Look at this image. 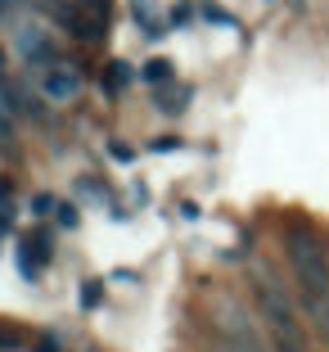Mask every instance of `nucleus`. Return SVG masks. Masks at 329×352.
<instances>
[{"label": "nucleus", "mask_w": 329, "mask_h": 352, "mask_svg": "<svg viewBox=\"0 0 329 352\" xmlns=\"http://www.w3.org/2000/svg\"><path fill=\"white\" fill-rule=\"evenodd\" d=\"M288 262H293V276H298L302 294H329V253L320 244V235L293 230L288 235Z\"/></svg>", "instance_id": "obj_1"}, {"label": "nucleus", "mask_w": 329, "mask_h": 352, "mask_svg": "<svg viewBox=\"0 0 329 352\" xmlns=\"http://www.w3.org/2000/svg\"><path fill=\"white\" fill-rule=\"evenodd\" d=\"M262 311H266L271 330H275L280 352H307V343H302V334H298V321H293V311H288V302L280 298L275 285H262Z\"/></svg>", "instance_id": "obj_2"}, {"label": "nucleus", "mask_w": 329, "mask_h": 352, "mask_svg": "<svg viewBox=\"0 0 329 352\" xmlns=\"http://www.w3.org/2000/svg\"><path fill=\"white\" fill-rule=\"evenodd\" d=\"M77 91H82V77L68 73V68H54V73L45 77V95H50V100H72Z\"/></svg>", "instance_id": "obj_3"}, {"label": "nucleus", "mask_w": 329, "mask_h": 352, "mask_svg": "<svg viewBox=\"0 0 329 352\" xmlns=\"http://www.w3.org/2000/svg\"><path fill=\"white\" fill-rule=\"evenodd\" d=\"M19 50H23V59H32V63H50L54 59V45L45 41L41 32H19Z\"/></svg>", "instance_id": "obj_4"}, {"label": "nucleus", "mask_w": 329, "mask_h": 352, "mask_svg": "<svg viewBox=\"0 0 329 352\" xmlns=\"http://www.w3.org/2000/svg\"><path fill=\"white\" fill-rule=\"evenodd\" d=\"M307 316L316 325V334L329 343V294H307Z\"/></svg>", "instance_id": "obj_5"}, {"label": "nucleus", "mask_w": 329, "mask_h": 352, "mask_svg": "<svg viewBox=\"0 0 329 352\" xmlns=\"http://www.w3.org/2000/svg\"><path fill=\"white\" fill-rule=\"evenodd\" d=\"M140 77H144V82H167V77H172V63H167V59H149L140 68Z\"/></svg>", "instance_id": "obj_6"}, {"label": "nucleus", "mask_w": 329, "mask_h": 352, "mask_svg": "<svg viewBox=\"0 0 329 352\" xmlns=\"http://www.w3.org/2000/svg\"><path fill=\"white\" fill-rule=\"evenodd\" d=\"M100 302H104V285H100V280H86V285H82V307L91 311V307H100Z\"/></svg>", "instance_id": "obj_7"}, {"label": "nucleus", "mask_w": 329, "mask_h": 352, "mask_svg": "<svg viewBox=\"0 0 329 352\" xmlns=\"http://www.w3.org/2000/svg\"><path fill=\"white\" fill-rule=\"evenodd\" d=\"M23 348V339L14 330H5V325H0V352H19Z\"/></svg>", "instance_id": "obj_8"}, {"label": "nucleus", "mask_w": 329, "mask_h": 352, "mask_svg": "<svg viewBox=\"0 0 329 352\" xmlns=\"http://www.w3.org/2000/svg\"><path fill=\"white\" fill-rule=\"evenodd\" d=\"M77 221H82V212H77V208H72V204H59V226H77Z\"/></svg>", "instance_id": "obj_9"}, {"label": "nucleus", "mask_w": 329, "mask_h": 352, "mask_svg": "<svg viewBox=\"0 0 329 352\" xmlns=\"http://www.w3.org/2000/svg\"><path fill=\"white\" fill-rule=\"evenodd\" d=\"M32 208H36V217H45V212L54 208V199L50 195H36V199H32Z\"/></svg>", "instance_id": "obj_10"}, {"label": "nucleus", "mask_w": 329, "mask_h": 352, "mask_svg": "<svg viewBox=\"0 0 329 352\" xmlns=\"http://www.w3.org/2000/svg\"><path fill=\"white\" fill-rule=\"evenodd\" d=\"M176 145H181V140H172V135H163V140H154V149H158V154H167V149H176Z\"/></svg>", "instance_id": "obj_11"}, {"label": "nucleus", "mask_w": 329, "mask_h": 352, "mask_svg": "<svg viewBox=\"0 0 329 352\" xmlns=\"http://www.w3.org/2000/svg\"><path fill=\"white\" fill-rule=\"evenodd\" d=\"M5 195H10V181H0V199H5Z\"/></svg>", "instance_id": "obj_12"}]
</instances>
